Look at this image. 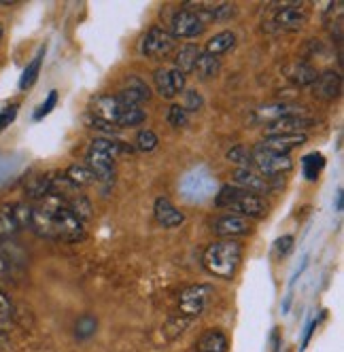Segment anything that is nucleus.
<instances>
[{
    "label": "nucleus",
    "mask_w": 344,
    "mask_h": 352,
    "mask_svg": "<svg viewBox=\"0 0 344 352\" xmlns=\"http://www.w3.org/2000/svg\"><path fill=\"white\" fill-rule=\"evenodd\" d=\"M283 74L287 77L289 83H293L296 87H310L316 79V68L304 60H296V62H289L283 68Z\"/></svg>",
    "instance_id": "f3484780"
},
{
    "label": "nucleus",
    "mask_w": 344,
    "mask_h": 352,
    "mask_svg": "<svg viewBox=\"0 0 344 352\" xmlns=\"http://www.w3.org/2000/svg\"><path fill=\"white\" fill-rule=\"evenodd\" d=\"M296 115H308L304 107L296 102H270V104H259L251 113V123L253 125H270L285 117H296Z\"/></svg>",
    "instance_id": "423d86ee"
},
{
    "label": "nucleus",
    "mask_w": 344,
    "mask_h": 352,
    "mask_svg": "<svg viewBox=\"0 0 344 352\" xmlns=\"http://www.w3.org/2000/svg\"><path fill=\"white\" fill-rule=\"evenodd\" d=\"M153 212H155V219L158 223L162 225V228H179V225L185 223V214L170 202L168 197H158L155 204H153Z\"/></svg>",
    "instance_id": "6ab92c4d"
},
{
    "label": "nucleus",
    "mask_w": 344,
    "mask_h": 352,
    "mask_svg": "<svg viewBox=\"0 0 344 352\" xmlns=\"http://www.w3.org/2000/svg\"><path fill=\"white\" fill-rule=\"evenodd\" d=\"M251 155H253V148H247L242 144L228 151V160L238 164V168H251Z\"/></svg>",
    "instance_id": "2f4dec72"
},
{
    "label": "nucleus",
    "mask_w": 344,
    "mask_h": 352,
    "mask_svg": "<svg viewBox=\"0 0 344 352\" xmlns=\"http://www.w3.org/2000/svg\"><path fill=\"white\" fill-rule=\"evenodd\" d=\"M213 232L219 238H238V236H247L251 232V223L249 219L238 217V214H224L213 221Z\"/></svg>",
    "instance_id": "ddd939ff"
},
{
    "label": "nucleus",
    "mask_w": 344,
    "mask_h": 352,
    "mask_svg": "<svg viewBox=\"0 0 344 352\" xmlns=\"http://www.w3.org/2000/svg\"><path fill=\"white\" fill-rule=\"evenodd\" d=\"M0 41H3V26H0Z\"/></svg>",
    "instance_id": "09e8293b"
},
{
    "label": "nucleus",
    "mask_w": 344,
    "mask_h": 352,
    "mask_svg": "<svg viewBox=\"0 0 344 352\" xmlns=\"http://www.w3.org/2000/svg\"><path fill=\"white\" fill-rule=\"evenodd\" d=\"M289 304H291V291H289V295H287V299H285V304H283V312H289Z\"/></svg>",
    "instance_id": "a18cd8bd"
},
{
    "label": "nucleus",
    "mask_w": 344,
    "mask_h": 352,
    "mask_svg": "<svg viewBox=\"0 0 344 352\" xmlns=\"http://www.w3.org/2000/svg\"><path fill=\"white\" fill-rule=\"evenodd\" d=\"M323 168H325V157L321 153H308L302 157V172L308 181H316Z\"/></svg>",
    "instance_id": "c85d7f7f"
},
{
    "label": "nucleus",
    "mask_w": 344,
    "mask_h": 352,
    "mask_svg": "<svg viewBox=\"0 0 344 352\" xmlns=\"http://www.w3.org/2000/svg\"><path fill=\"white\" fill-rule=\"evenodd\" d=\"M206 30V21L191 9H181L172 17V38H195Z\"/></svg>",
    "instance_id": "0eeeda50"
},
{
    "label": "nucleus",
    "mask_w": 344,
    "mask_h": 352,
    "mask_svg": "<svg viewBox=\"0 0 344 352\" xmlns=\"http://www.w3.org/2000/svg\"><path fill=\"white\" fill-rule=\"evenodd\" d=\"M5 267H7V263H5V259L0 257V272H5Z\"/></svg>",
    "instance_id": "de8ad7c7"
},
{
    "label": "nucleus",
    "mask_w": 344,
    "mask_h": 352,
    "mask_svg": "<svg viewBox=\"0 0 344 352\" xmlns=\"http://www.w3.org/2000/svg\"><path fill=\"white\" fill-rule=\"evenodd\" d=\"M140 52L147 58H166L168 54L175 52V38H172L170 32H166L164 28L153 26L144 34V38L140 43Z\"/></svg>",
    "instance_id": "1a4fd4ad"
},
{
    "label": "nucleus",
    "mask_w": 344,
    "mask_h": 352,
    "mask_svg": "<svg viewBox=\"0 0 344 352\" xmlns=\"http://www.w3.org/2000/svg\"><path fill=\"white\" fill-rule=\"evenodd\" d=\"M96 329H98V320H96V316H92V314H85V316H81L79 320H77V324H75V336H77V340H89L94 333H96Z\"/></svg>",
    "instance_id": "7c9ffc66"
},
{
    "label": "nucleus",
    "mask_w": 344,
    "mask_h": 352,
    "mask_svg": "<svg viewBox=\"0 0 344 352\" xmlns=\"http://www.w3.org/2000/svg\"><path fill=\"white\" fill-rule=\"evenodd\" d=\"M89 148H94V151H100V153H105V155H109V157H117V155H128V153H132V146H128V144H124V142H119V140H115V138H94L92 140V144H89Z\"/></svg>",
    "instance_id": "b1692460"
},
{
    "label": "nucleus",
    "mask_w": 344,
    "mask_h": 352,
    "mask_svg": "<svg viewBox=\"0 0 344 352\" xmlns=\"http://www.w3.org/2000/svg\"><path fill=\"white\" fill-rule=\"evenodd\" d=\"M306 140V134H266V138L257 146L277 155H289L293 148L302 146Z\"/></svg>",
    "instance_id": "f8f14e48"
},
{
    "label": "nucleus",
    "mask_w": 344,
    "mask_h": 352,
    "mask_svg": "<svg viewBox=\"0 0 344 352\" xmlns=\"http://www.w3.org/2000/svg\"><path fill=\"white\" fill-rule=\"evenodd\" d=\"M64 174H66V179L72 185H75L77 189H83V187H89L92 183H96L92 170L87 166H83V164H72Z\"/></svg>",
    "instance_id": "cd10ccee"
},
{
    "label": "nucleus",
    "mask_w": 344,
    "mask_h": 352,
    "mask_svg": "<svg viewBox=\"0 0 344 352\" xmlns=\"http://www.w3.org/2000/svg\"><path fill=\"white\" fill-rule=\"evenodd\" d=\"M13 316V301L7 293L0 291V320H9Z\"/></svg>",
    "instance_id": "ea45409f"
},
{
    "label": "nucleus",
    "mask_w": 344,
    "mask_h": 352,
    "mask_svg": "<svg viewBox=\"0 0 344 352\" xmlns=\"http://www.w3.org/2000/svg\"><path fill=\"white\" fill-rule=\"evenodd\" d=\"M217 191H219L217 179L204 168H195V170L187 172L179 185V193L191 204L206 202V199H211Z\"/></svg>",
    "instance_id": "7ed1b4c3"
},
{
    "label": "nucleus",
    "mask_w": 344,
    "mask_h": 352,
    "mask_svg": "<svg viewBox=\"0 0 344 352\" xmlns=\"http://www.w3.org/2000/svg\"><path fill=\"white\" fill-rule=\"evenodd\" d=\"M240 259H242V244L238 240H219L204 250L202 263L206 272H211L217 278L232 280L238 272Z\"/></svg>",
    "instance_id": "f257e3e1"
},
{
    "label": "nucleus",
    "mask_w": 344,
    "mask_h": 352,
    "mask_svg": "<svg viewBox=\"0 0 344 352\" xmlns=\"http://www.w3.org/2000/svg\"><path fill=\"white\" fill-rule=\"evenodd\" d=\"M85 166L92 170L94 179L96 181H103V183H113L115 181V160L100 153V151H94V148H87V155H85Z\"/></svg>",
    "instance_id": "4468645a"
},
{
    "label": "nucleus",
    "mask_w": 344,
    "mask_h": 352,
    "mask_svg": "<svg viewBox=\"0 0 344 352\" xmlns=\"http://www.w3.org/2000/svg\"><path fill=\"white\" fill-rule=\"evenodd\" d=\"M43 60H45V45L39 49V54L34 56V60L23 68L21 77H19V89L26 91L34 85V81L39 79V72H41V66H43Z\"/></svg>",
    "instance_id": "393cba45"
},
{
    "label": "nucleus",
    "mask_w": 344,
    "mask_h": 352,
    "mask_svg": "<svg viewBox=\"0 0 344 352\" xmlns=\"http://www.w3.org/2000/svg\"><path fill=\"white\" fill-rule=\"evenodd\" d=\"M147 119V113L142 107L134 104H121L119 117H117V128H136Z\"/></svg>",
    "instance_id": "a878e982"
},
{
    "label": "nucleus",
    "mask_w": 344,
    "mask_h": 352,
    "mask_svg": "<svg viewBox=\"0 0 344 352\" xmlns=\"http://www.w3.org/2000/svg\"><path fill=\"white\" fill-rule=\"evenodd\" d=\"M119 111H121V102L117 100V96H109V94H103V96H96L92 100V117L96 119H103L107 123H113L117 125V117H119Z\"/></svg>",
    "instance_id": "a211bd4d"
},
{
    "label": "nucleus",
    "mask_w": 344,
    "mask_h": 352,
    "mask_svg": "<svg viewBox=\"0 0 344 352\" xmlns=\"http://www.w3.org/2000/svg\"><path fill=\"white\" fill-rule=\"evenodd\" d=\"M202 56V49H200V45H195V43H187V45H183L179 52H177V56H175V62H177V70H181L185 77L187 74H191L193 72V68H195V62H198V58Z\"/></svg>",
    "instance_id": "412c9836"
},
{
    "label": "nucleus",
    "mask_w": 344,
    "mask_h": 352,
    "mask_svg": "<svg viewBox=\"0 0 344 352\" xmlns=\"http://www.w3.org/2000/svg\"><path fill=\"white\" fill-rule=\"evenodd\" d=\"M187 121H189V117H187V113L179 104H172L170 107V111H168V123L172 125V128L181 130V128H185V125H187Z\"/></svg>",
    "instance_id": "4c0bfd02"
},
{
    "label": "nucleus",
    "mask_w": 344,
    "mask_h": 352,
    "mask_svg": "<svg viewBox=\"0 0 344 352\" xmlns=\"http://www.w3.org/2000/svg\"><path fill=\"white\" fill-rule=\"evenodd\" d=\"M293 236H281L279 240H275V246H272V253L277 257H287L291 253V248H293Z\"/></svg>",
    "instance_id": "58836bf2"
},
{
    "label": "nucleus",
    "mask_w": 344,
    "mask_h": 352,
    "mask_svg": "<svg viewBox=\"0 0 344 352\" xmlns=\"http://www.w3.org/2000/svg\"><path fill=\"white\" fill-rule=\"evenodd\" d=\"M17 0H0V5H15Z\"/></svg>",
    "instance_id": "49530a36"
},
{
    "label": "nucleus",
    "mask_w": 344,
    "mask_h": 352,
    "mask_svg": "<svg viewBox=\"0 0 344 352\" xmlns=\"http://www.w3.org/2000/svg\"><path fill=\"white\" fill-rule=\"evenodd\" d=\"M306 265H308V257H304V259H302V265H300V267L296 270V274H293V278H291V287L296 285V280H298L300 276H302V272L306 270Z\"/></svg>",
    "instance_id": "37998d69"
},
{
    "label": "nucleus",
    "mask_w": 344,
    "mask_h": 352,
    "mask_svg": "<svg viewBox=\"0 0 344 352\" xmlns=\"http://www.w3.org/2000/svg\"><path fill=\"white\" fill-rule=\"evenodd\" d=\"M219 70H221V62H219V58L208 56V54H202V56L198 58V62H195V68H193V72L198 74V77H200L202 81L215 79L217 74H219Z\"/></svg>",
    "instance_id": "bb28decb"
},
{
    "label": "nucleus",
    "mask_w": 344,
    "mask_h": 352,
    "mask_svg": "<svg viewBox=\"0 0 344 352\" xmlns=\"http://www.w3.org/2000/svg\"><path fill=\"white\" fill-rule=\"evenodd\" d=\"M342 206H344V189H338L336 191V210L342 212Z\"/></svg>",
    "instance_id": "c03bdc74"
},
{
    "label": "nucleus",
    "mask_w": 344,
    "mask_h": 352,
    "mask_svg": "<svg viewBox=\"0 0 344 352\" xmlns=\"http://www.w3.org/2000/svg\"><path fill=\"white\" fill-rule=\"evenodd\" d=\"M153 81H155L158 94L162 98H175L177 94H183V89H185V74L177 68L155 70Z\"/></svg>",
    "instance_id": "9d476101"
},
{
    "label": "nucleus",
    "mask_w": 344,
    "mask_h": 352,
    "mask_svg": "<svg viewBox=\"0 0 344 352\" xmlns=\"http://www.w3.org/2000/svg\"><path fill=\"white\" fill-rule=\"evenodd\" d=\"M198 352H228V338L224 331L211 329L198 340Z\"/></svg>",
    "instance_id": "5701e85b"
},
{
    "label": "nucleus",
    "mask_w": 344,
    "mask_h": 352,
    "mask_svg": "<svg viewBox=\"0 0 344 352\" xmlns=\"http://www.w3.org/2000/svg\"><path fill=\"white\" fill-rule=\"evenodd\" d=\"M251 168L268 176V179H281L285 172L293 168V162L289 155H277V153H270V151L255 146L251 155Z\"/></svg>",
    "instance_id": "39448f33"
},
{
    "label": "nucleus",
    "mask_w": 344,
    "mask_h": 352,
    "mask_svg": "<svg viewBox=\"0 0 344 352\" xmlns=\"http://www.w3.org/2000/svg\"><path fill=\"white\" fill-rule=\"evenodd\" d=\"M15 117H17V104H11L5 111H0V130H5L7 125H11Z\"/></svg>",
    "instance_id": "a19ab883"
},
{
    "label": "nucleus",
    "mask_w": 344,
    "mask_h": 352,
    "mask_svg": "<svg viewBox=\"0 0 344 352\" xmlns=\"http://www.w3.org/2000/svg\"><path fill=\"white\" fill-rule=\"evenodd\" d=\"M19 228H17V223L13 221V217H11V212H9V208H7V204L0 208V238H7V236H11V234H15Z\"/></svg>",
    "instance_id": "f704fd0d"
},
{
    "label": "nucleus",
    "mask_w": 344,
    "mask_h": 352,
    "mask_svg": "<svg viewBox=\"0 0 344 352\" xmlns=\"http://www.w3.org/2000/svg\"><path fill=\"white\" fill-rule=\"evenodd\" d=\"M316 119L310 115H296V117H285L275 123L266 125L268 134H306V130L314 128Z\"/></svg>",
    "instance_id": "2eb2a0df"
},
{
    "label": "nucleus",
    "mask_w": 344,
    "mask_h": 352,
    "mask_svg": "<svg viewBox=\"0 0 344 352\" xmlns=\"http://www.w3.org/2000/svg\"><path fill=\"white\" fill-rule=\"evenodd\" d=\"M158 146V134L151 132V130H140L138 136H136V148L142 151V153H149Z\"/></svg>",
    "instance_id": "72a5a7b5"
},
{
    "label": "nucleus",
    "mask_w": 344,
    "mask_h": 352,
    "mask_svg": "<svg viewBox=\"0 0 344 352\" xmlns=\"http://www.w3.org/2000/svg\"><path fill=\"white\" fill-rule=\"evenodd\" d=\"M325 314H321V316H314V318H310L308 320V327H306V331H304V336H302V344H300V350H306V346H308V342H310V338H312V333H314V329H316V324H319V320H321Z\"/></svg>",
    "instance_id": "79ce46f5"
},
{
    "label": "nucleus",
    "mask_w": 344,
    "mask_h": 352,
    "mask_svg": "<svg viewBox=\"0 0 344 352\" xmlns=\"http://www.w3.org/2000/svg\"><path fill=\"white\" fill-rule=\"evenodd\" d=\"M208 299H211V287L208 285H193L187 287L185 291H181L179 297V308L181 314L187 318H193L204 312V308L208 306Z\"/></svg>",
    "instance_id": "6e6552de"
},
{
    "label": "nucleus",
    "mask_w": 344,
    "mask_h": 352,
    "mask_svg": "<svg viewBox=\"0 0 344 352\" xmlns=\"http://www.w3.org/2000/svg\"><path fill=\"white\" fill-rule=\"evenodd\" d=\"M204 104V98L198 94V89H183V102L179 104L185 113L187 111H200Z\"/></svg>",
    "instance_id": "473e14b6"
},
{
    "label": "nucleus",
    "mask_w": 344,
    "mask_h": 352,
    "mask_svg": "<svg viewBox=\"0 0 344 352\" xmlns=\"http://www.w3.org/2000/svg\"><path fill=\"white\" fill-rule=\"evenodd\" d=\"M310 87L319 100H323V102H334V100L342 94V77L336 70H323L316 74V79Z\"/></svg>",
    "instance_id": "9b49d317"
},
{
    "label": "nucleus",
    "mask_w": 344,
    "mask_h": 352,
    "mask_svg": "<svg viewBox=\"0 0 344 352\" xmlns=\"http://www.w3.org/2000/svg\"><path fill=\"white\" fill-rule=\"evenodd\" d=\"M215 204L219 208H228L232 214H238L244 219H259L268 212V204L264 197L244 191L236 185L219 187L215 195Z\"/></svg>",
    "instance_id": "f03ea898"
},
{
    "label": "nucleus",
    "mask_w": 344,
    "mask_h": 352,
    "mask_svg": "<svg viewBox=\"0 0 344 352\" xmlns=\"http://www.w3.org/2000/svg\"><path fill=\"white\" fill-rule=\"evenodd\" d=\"M149 98H151L149 85L138 77H130L124 89L117 94V100L121 104H134V107H142L144 102H149Z\"/></svg>",
    "instance_id": "dca6fc26"
},
{
    "label": "nucleus",
    "mask_w": 344,
    "mask_h": 352,
    "mask_svg": "<svg viewBox=\"0 0 344 352\" xmlns=\"http://www.w3.org/2000/svg\"><path fill=\"white\" fill-rule=\"evenodd\" d=\"M234 45H236V34H234L232 30H224V32L215 34L213 38H208V43H206V47H204V49H206L204 54L219 58V56L228 54L230 49H234Z\"/></svg>",
    "instance_id": "4be33fe9"
},
{
    "label": "nucleus",
    "mask_w": 344,
    "mask_h": 352,
    "mask_svg": "<svg viewBox=\"0 0 344 352\" xmlns=\"http://www.w3.org/2000/svg\"><path fill=\"white\" fill-rule=\"evenodd\" d=\"M275 28L277 30H287V32H293V30H300L304 23H306V13L302 11V7H289V9H279L275 19Z\"/></svg>",
    "instance_id": "aec40b11"
},
{
    "label": "nucleus",
    "mask_w": 344,
    "mask_h": 352,
    "mask_svg": "<svg viewBox=\"0 0 344 352\" xmlns=\"http://www.w3.org/2000/svg\"><path fill=\"white\" fill-rule=\"evenodd\" d=\"M56 104H58V91L56 89H52V91H49L47 94V98L43 100V104L34 111V121H41L43 117H47L49 113H52L54 109H56Z\"/></svg>",
    "instance_id": "c9c22d12"
},
{
    "label": "nucleus",
    "mask_w": 344,
    "mask_h": 352,
    "mask_svg": "<svg viewBox=\"0 0 344 352\" xmlns=\"http://www.w3.org/2000/svg\"><path fill=\"white\" fill-rule=\"evenodd\" d=\"M189 322H191V318H187V316H177V318H170L168 320V324L164 327V329H166V333L170 331V329H175V331H172L170 336H168V340H177L185 329H187V327H189Z\"/></svg>",
    "instance_id": "e433bc0d"
},
{
    "label": "nucleus",
    "mask_w": 344,
    "mask_h": 352,
    "mask_svg": "<svg viewBox=\"0 0 344 352\" xmlns=\"http://www.w3.org/2000/svg\"><path fill=\"white\" fill-rule=\"evenodd\" d=\"M234 185L249 191V193H255V195H266V193H272V191H279L283 189V181L281 179H268V176L259 174L257 170L253 168H238L234 172Z\"/></svg>",
    "instance_id": "20e7f679"
},
{
    "label": "nucleus",
    "mask_w": 344,
    "mask_h": 352,
    "mask_svg": "<svg viewBox=\"0 0 344 352\" xmlns=\"http://www.w3.org/2000/svg\"><path fill=\"white\" fill-rule=\"evenodd\" d=\"M26 193L32 197V199H41L47 197L49 193H52V176L49 174H41L36 176V179H32L28 185H26Z\"/></svg>",
    "instance_id": "c756f323"
}]
</instances>
